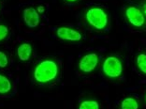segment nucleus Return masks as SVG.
<instances>
[{"label": "nucleus", "instance_id": "ddd939ff", "mask_svg": "<svg viewBox=\"0 0 146 109\" xmlns=\"http://www.w3.org/2000/svg\"><path fill=\"white\" fill-rule=\"evenodd\" d=\"M11 63L9 53L5 50H0V69H6Z\"/></svg>", "mask_w": 146, "mask_h": 109}, {"label": "nucleus", "instance_id": "0eeeda50", "mask_svg": "<svg viewBox=\"0 0 146 109\" xmlns=\"http://www.w3.org/2000/svg\"><path fill=\"white\" fill-rule=\"evenodd\" d=\"M23 21L29 28H36L40 25L41 17L38 9L34 7H26L22 11Z\"/></svg>", "mask_w": 146, "mask_h": 109}, {"label": "nucleus", "instance_id": "f3484780", "mask_svg": "<svg viewBox=\"0 0 146 109\" xmlns=\"http://www.w3.org/2000/svg\"><path fill=\"white\" fill-rule=\"evenodd\" d=\"M143 100H144V103L146 104V93L144 94V97H143Z\"/></svg>", "mask_w": 146, "mask_h": 109}, {"label": "nucleus", "instance_id": "a211bd4d", "mask_svg": "<svg viewBox=\"0 0 146 109\" xmlns=\"http://www.w3.org/2000/svg\"><path fill=\"white\" fill-rule=\"evenodd\" d=\"M0 9H1V4H0Z\"/></svg>", "mask_w": 146, "mask_h": 109}, {"label": "nucleus", "instance_id": "9b49d317", "mask_svg": "<svg viewBox=\"0 0 146 109\" xmlns=\"http://www.w3.org/2000/svg\"><path fill=\"white\" fill-rule=\"evenodd\" d=\"M135 64L138 71L143 75H146V52H141L136 56Z\"/></svg>", "mask_w": 146, "mask_h": 109}, {"label": "nucleus", "instance_id": "39448f33", "mask_svg": "<svg viewBox=\"0 0 146 109\" xmlns=\"http://www.w3.org/2000/svg\"><path fill=\"white\" fill-rule=\"evenodd\" d=\"M99 65V56L98 53L91 52L84 55L78 61V70L82 74H91Z\"/></svg>", "mask_w": 146, "mask_h": 109}, {"label": "nucleus", "instance_id": "dca6fc26", "mask_svg": "<svg viewBox=\"0 0 146 109\" xmlns=\"http://www.w3.org/2000/svg\"><path fill=\"white\" fill-rule=\"evenodd\" d=\"M65 2L67 3H70V4H73V3H77L78 1H80V0H64Z\"/></svg>", "mask_w": 146, "mask_h": 109}, {"label": "nucleus", "instance_id": "7ed1b4c3", "mask_svg": "<svg viewBox=\"0 0 146 109\" xmlns=\"http://www.w3.org/2000/svg\"><path fill=\"white\" fill-rule=\"evenodd\" d=\"M101 72L110 80H118L124 74V63L121 58L115 55L107 56L101 64Z\"/></svg>", "mask_w": 146, "mask_h": 109}, {"label": "nucleus", "instance_id": "423d86ee", "mask_svg": "<svg viewBox=\"0 0 146 109\" xmlns=\"http://www.w3.org/2000/svg\"><path fill=\"white\" fill-rule=\"evenodd\" d=\"M55 36L60 41L65 42H79L84 38L81 30L68 25H61L56 27Z\"/></svg>", "mask_w": 146, "mask_h": 109}, {"label": "nucleus", "instance_id": "2eb2a0df", "mask_svg": "<svg viewBox=\"0 0 146 109\" xmlns=\"http://www.w3.org/2000/svg\"><path fill=\"white\" fill-rule=\"evenodd\" d=\"M141 9L142 12H143V14L145 15V17H146V0H144L143 3H142V5H141Z\"/></svg>", "mask_w": 146, "mask_h": 109}, {"label": "nucleus", "instance_id": "f8f14e48", "mask_svg": "<svg viewBox=\"0 0 146 109\" xmlns=\"http://www.w3.org/2000/svg\"><path fill=\"white\" fill-rule=\"evenodd\" d=\"M77 109H100V104L96 99H84L78 104Z\"/></svg>", "mask_w": 146, "mask_h": 109}, {"label": "nucleus", "instance_id": "9d476101", "mask_svg": "<svg viewBox=\"0 0 146 109\" xmlns=\"http://www.w3.org/2000/svg\"><path fill=\"white\" fill-rule=\"evenodd\" d=\"M120 109H140V103L137 98L133 96H127L122 99Z\"/></svg>", "mask_w": 146, "mask_h": 109}, {"label": "nucleus", "instance_id": "4468645a", "mask_svg": "<svg viewBox=\"0 0 146 109\" xmlns=\"http://www.w3.org/2000/svg\"><path fill=\"white\" fill-rule=\"evenodd\" d=\"M9 35H11V28L9 27V25L6 24H0V43L7 41Z\"/></svg>", "mask_w": 146, "mask_h": 109}, {"label": "nucleus", "instance_id": "6e6552de", "mask_svg": "<svg viewBox=\"0 0 146 109\" xmlns=\"http://www.w3.org/2000/svg\"><path fill=\"white\" fill-rule=\"evenodd\" d=\"M15 55L18 60L22 63L29 62L34 56V45L32 42L23 41L16 47Z\"/></svg>", "mask_w": 146, "mask_h": 109}, {"label": "nucleus", "instance_id": "20e7f679", "mask_svg": "<svg viewBox=\"0 0 146 109\" xmlns=\"http://www.w3.org/2000/svg\"><path fill=\"white\" fill-rule=\"evenodd\" d=\"M124 17L127 24L135 29H143L146 26V17L140 7L127 6L124 9Z\"/></svg>", "mask_w": 146, "mask_h": 109}, {"label": "nucleus", "instance_id": "1a4fd4ad", "mask_svg": "<svg viewBox=\"0 0 146 109\" xmlns=\"http://www.w3.org/2000/svg\"><path fill=\"white\" fill-rule=\"evenodd\" d=\"M14 84L8 75L0 72V96H7L12 93Z\"/></svg>", "mask_w": 146, "mask_h": 109}, {"label": "nucleus", "instance_id": "f257e3e1", "mask_svg": "<svg viewBox=\"0 0 146 109\" xmlns=\"http://www.w3.org/2000/svg\"><path fill=\"white\" fill-rule=\"evenodd\" d=\"M61 64L54 58H45L36 62L32 69V79L38 86L55 83L61 76Z\"/></svg>", "mask_w": 146, "mask_h": 109}, {"label": "nucleus", "instance_id": "f03ea898", "mask_svg": "<svg viewBox=\"0 0 146 109\" xmlns=\"http://www.w3.org/2000/svg\"><path fill=\"white\" fill-rule=\"evenodd\" d=\"M85 24L93 30L102 32L110 25L111 16L109 11L103 7L93 6L88 8L84 13Z\"/></svg>", "mask_w": 146, "mask_h": 109}]
</instances>
